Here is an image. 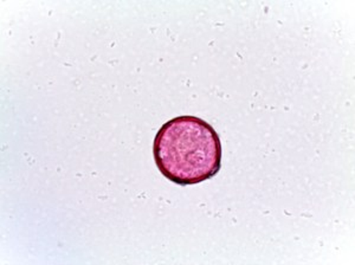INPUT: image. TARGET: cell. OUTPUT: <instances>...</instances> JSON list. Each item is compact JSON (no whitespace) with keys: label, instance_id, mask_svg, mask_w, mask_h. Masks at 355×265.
Here are the masks:
<instances>
[{"label":"cell","instance_id":"cell-1","mask_svg":"<svg viewBox=\"0 0 355 265\" xmlns=\"http://www.w3.org/2000/svg\"><path fill=\"white\" fill-rule=\"evenodd\" d=\"M154 160L164 177L178 185H196L214 178L222 166L217 132L196 117H174L154 139Z\"/></svg>","mask_w":355,"mask_h":265}]
</instances>
